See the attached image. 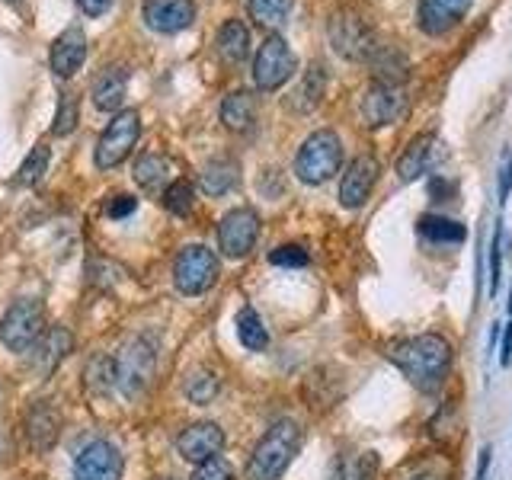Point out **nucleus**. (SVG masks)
Instances as JSON below:
<instances>
[{"instance_id":"f3484780","label":"nucleus","mask_w":512,"mask_h":480,"mask_svg":"<svg viewBox=\"0 0 512 480\" xmlns=\"http://www.w3.org/2000/svg\"><path fill=\"white\" fill-rule=\"evenodd\" d=\"M84 58H87V36L80 26L64 29L61 36L52 42V55H48L52 71L58 77H74L80 71V64H84Z\"/></svg>"},{"instance_id":"aec40b11","label":"nucleus","mask_w":512,"mask_h":480,"mask_svg":"<svg viewBox=\"0 0 512 480\" xmlns=\"http://www.w3.org/2000/svg\"><path fill=\"white\" fill-rule=\"evenodd\" d=\"M125 93H128V71L125 68H106V71H100V77H96L93 87H90L93 106L100 109V112H119Z\"/></svg>"},{"instance_id":"79ce46f5","label":"nucleus","mask_w":512,"mask_h":480,"mask_svg":"<svg viewBox=\"0 0 512 480\" xmlns=\"http://www.w3.org/2000/svg\"><path fill=\"white\" fill-rule=\"evenodd\" d=\"M512 362V324L506 327V336H503V352H500V365H509Z\"/></svg>"},{"instance_id":"c03bdc74","label":"nucleus","mask_w":512,"mask_h":480,"mask_svg":"<svg viewBox=\"0 0 512 480\" xmlns=\"http://www.w3.org/2000/svg\"><path fill=\"white\" fill-rule=\"evenodd\" d=\"M410 480H445L442 474H436V471H423V474H413Z\"/></svg>"},{"instance_id":"dca6fc26","label":"nucleus","mask_w":512,"mask_h":480,"mask_svg":"<svg viewBox=\"0 0 512 480\" xmlns=\"http://www.w3.org/2000/svg\"><path fill=\"white\" fill-rule=\"evenodd\" d=\"M61 436V410L52 400H36L26 413V442L36 455L52 452Z\"/></svg>"},{"instance_id":"a18cd8bd","label":"nucleus","mask_w":512,"mask_h":480,"mask_svg":"<svg viewBox=\"0 0 512 480\" xmlns=\"http://www.w3.org/2000/svg\"><path fill=\"white\" fill-rule=\"evenodd\" d=\"M509 314H512V295H509Z\"/></svg>"},{"instance_id":"a878e982","label":"nucleus","mask_w":512,"mask_h":480,"mask_svg":"<svg viewBox=\"0 0 512 480\" xmlns=\"http://www.w3.org/2000/svg\"><path fill=\"white\" fill-rule=\"evenodd\" d=\"M170 170L173 164L164 157V154H144L135 160V183L144 189V192H160L170 186Z\"/></svg>"},{"instance_id":"72a5a7b5","label":"nucleus","mask_w":512,"mask_h":480,"mask_svg":"<svg viewBox=\"0 0 512 480\" xmlns=\"http://www.w3.org/2000/svg\"><path fill=\"white\" fill-rule=\"evenodd\" d=\"M375 474H378L375 452H359L343 461V480H375Z\"/></svg>"},{"instance_id":"9d476101","label":"nucleus","mask_w":512,"mask_h":480,"mask_svg":"<svg viewBox=\"0 0 512 480\" xmlns=\"http://www.w3.org/2000/svg\"><path fill=\"white\" fill-rule=\"evenodd\" d=\"M330 42L333 48L340 52L343 58H352V61H368L378 55V39L375 32L368 29L359 16L352 13H336L330 20Z\"/></svg>"},{"instance_id":"2f4dec72","label":"nucleus","mask_w":512,"mask_h":480,"mask_svg":"<svg viewBox=\"0 0 512 480\" xmlns=\"http://www.w3.org/2000/svg\"><path fill=\"white\" fill-rule=\"evenodd\" d=\"M87 388L90 394H109V391H116V365H112L109 356H93L87 362Z\"/></svg>"},{"instance_id":"c756f323","label":"nucleus","mask_w":512,"mask_h":480,"mask_svg":"<svg viewBox=\"0 0 512 480\" xmlns=\"http://www.w3.org/2000/svg\"><path fill=\"white\" fill-rule=\"evenodd\" d=\"M48 160H52V148H48L45 141H39L36 148L29 151V157L20 164V170H16L13 186H20V189L36 186V183L42 180V176H45V170H48Z\"/></svg>"},{"instance_id":"c85d7f7f","label":"nucleus","mask_w":512,"mask_h":480,"mask_svg":"<svg viewBox=\"0 0 512 480\" xmlns=\"http://www.w3.org/2000/svg\"><path fill=\"white\" fill-rule=\"evenodd\" d=\"M420 234L432 244H461L468 231H464V224L452 221V218H442V215H423L420 218Z\"/></svg>"},{"instance_id":"6ab92c4d","label":"nucleus","mask_w":512,"mask_h":480,"mask_svg":"<svg viewBox=\"0 0 512 480\" xmlns=\"http://www.w3.org/2000/svg\"><path fill=\"white\" fill-rule=\"evenodd\" d=\"M32 349H36V372L45 378V375H52L61 365V359L74 349V336L68 327H45V333L39 336V343Z\"/></svg>"},{"instance_id":"a211bd4d","label":"nucleus","mask_w":512,"mask_h":480,"mask_svg":"<svg viewBox=\"0 0 512 480\" xmlns=\"http://www.w3.org/2000/svg\"><path fill=\"white\" fill-rule=\"evenodd\" d=\"M471 0H420V26L429 36H442L464 20Z\"/></svg>"},{"instance_id":"b1692460","label":"nucleus","mask_w":512,"mask_h":480,"mask_svg":"<svg viewBox=\"0 0 512 480\" xmlns=\"http://www.w3.org/2000/svg\"><path fill=\"white\" fill-rule=\"evenodd\" d=\"M221 122H224V128H231V132H247V128L256 122V96L247 90H237L231 96H224Z\"/></svg>"},{"instance_id":"a19ab883","label":"nucleus","mask_w":512,"mask_h":480,"mask_svg":"<svg viewBox=\"0 0 512 480\" xmlns=\"http://www.w3.org/2000/svg\"><path fill=\"white\" fill-rule=\"evenodd\" d=\"M112 0H77V7L84 10L87 16H103L109 10Z\"/></svg>"},{"instance_id":"4c0bfd02","label":"nucleus","mask_w":512,"mask_h":480,"mask_svg":"<svg viewBox=\"0 0 512 480\" xmlns=\"http://www.w3.org/2000/svg\"><path fill=\"white\" fill-rule=\"evenodd\" d=\"M503 224H496L493 228V244H490V295H496V288H500V263H503Z\"/></svg>"},{"instance_id":"1a4fd4ad","label":"nucleus","mask_w":512,"mask_h":480,"mask_svg":"<svg viewBox=\"0 0 512 480\" xmlns=\"http://www.w3.org/2000/svg\"><path fill=\"white\" fill-rule=\"evenodd\" d=\"M260 240V215L253 208H231L218 221V247L228 260H244Z\"/></svg>"},{"instance_id":"f704fd0d","label":"nucleus","mask_w":512,"mask_h":480,"mask_svg":"<svg viewBox=\"0 0 512 480\" xmlns=\"http://www.w3.org/2000/svg\"><path fill=\"white\" fill-rule=\"evenodd\" d=\"M74 128H77V96H74V93H61L52 132H55L58 138H64V135H71Z\"/></svg>"},{"instance_id":"58836bf2","label":"nucleus","mask_w":512,"mask_h":480,"mask_svg":"<svg viewBox=\"0 0 512 480\" xmlns=\"http://www.w3.org/2000/svg\"><path fill=\"white\" fill-rule=\"evenodd\" d=\"M135 208H138V199H132V196H112L109 199V205H106V215L109 218H128V215H135Z\"/></svg>"},{"instance_id":"0eeeda50","label":"nucleus","mask_w":512,"mask_h":480,"mask_svg":"<svg viewBox=\"0 0 512 480\" xmlns=\"http://www.w3.org/2000/svg\"><path fill=\"white\" fill-rule=\"evenodd\" d=\"M45 333V308L36 298L13 301L7 314L0 317V343L10 352H29Z\"/></svg>"},{"instance_id":"f03ea898","label":"nucleus","mask_w":512,"mask_h":480,"mask_svg":"<svg viewBox=\"0 0 512 480\" xmlns=\"http://www.w3.org/2000/svg\"><path fill=\"white\" fill-rule=\"evenodd\" d=\"M298 448H301V426L295 420H276L253 448V455L247 461V480H282L288 464L295 461Z\"/></svg>"},{"instance_id":"37998d69","label":"nucleus","mask_w":512,"mask_h":480,"mask_svg":"<svg viewBox=\"0 0 512 480\" xmlns=\"http://www.w3.org/2000/svg\"><path fill=\"white\" fill-rule=\"evenodd\" d=\"M487 468H490V448L480 452V461H477V477L474 480H487Z\"/></svg>"},{"instance_id":"c9c22d12","label":"nucleus","mask_w":512,"mask_h":480,"mask_svg":"<svg viewBox=\"0 0 512 480\" xmlns=\"http://www.w3.org/2000/svg\"><path fill=\"white\" fill-rule=\"evenodd\" d=\"M269 263L272 266H285V269H298V266H308L311 256L301 244H282V247H276L269 253Z\"/></svg>"},{"instance_id":"2eb2a0df","label":"nucleus","mask_w":512,"mask_h":480,"mask_svg":"<svg viewBox=\"0 0 512 480\" xmlns=\"http://www.w3.org/2000/svg\"><path fill=\"white\" fill-rule=\"evenodd\" d=\"M378 173H381V164L372 154H362V157L352 160L343 173V180H340V205L343 208H362L368 202V196H372L375 183H378Z\"/></svg>"},{"instance_id":"7ed1b4c3","label":"nucleus","mask_w":512,"mask_h":480,"mask_svg":"<svg viewBox=\"0 0 512 480\" xmlns=\"http://www.w3.org/2000/svg\"><path fill=\"white\" fill-rule=\"evenodd\" d=\"M343 167V141L330 128H317L314 135L304 138L295 154V176L308 186H324L333 180V173Z\"/></svg>"},{"instance_id":"7c9ffc66","label":"nucleus","mask_w":512,"mask_h":480,"mask_svg":"<svg viewBox=\"0 0 512 480\" xmlns=\"http://www.w3.org/2000/svg\"><path fill=\"white\" fill-rule=\"evenodd\" d=\"M237 340L250 352H263L269 346V333L263 327L260 314H256V308H244L237 314Z\"/></svg>"},{"instance_id":"ddd939ff","label":"nucleus","mask_w":512,"mask_h":480,"mask_svg":"<svg viewBox=\"0 0 512 480\" xmlns=\"http://www.w3.org/2000/svg\"><path fill=\"white\" fill-rule=\"evenodd\" d=\"M224 442H228L224 429L218 423L202 420V423L186 426L180 436H176V455L189 464H202V461L218 458L224 452Z\"/></svg>"},{"instance_id":"f257e3e1","label":"nucleus","mask_w":512,"mask_h":480,"mask_svg":"<svg viewBox=\"0 0 512 480\" xmlns=\"http://www.w3.org/2000/svg\"><path fill=\"white\" fill-rule=\"evenodd\" d=\"M384 356L423 394H436L445 384L448 372H452V346L439 333H420L410 336V340H397L388 346Z\"/></svg>"},{"instance_id":"5701e85b","label":"nucleus","mask_w":512,"mask_h":480,"mask_svg":"<svg viewBox=\"0 0 512 480\" xmlns=\"http://www.w3.org/2000/svg\"><path fill=\"white\" fill-rule=\"evenodd\" d=\"M324 90H327V68L314 61L311 68L301 74L292 96H288V109H292V112H311L320 103Z\"/></svg>"},{"instance_id":"49530a36","label":"nucleus","mask_w":512,"mask_h":480,"mask_svg":"<svg viewBox=\"0 0 512 480\" xmlns=\"http://www.w3.org/2000/svg\"><path fill=\"white\" fill-rule=\"evenodd\" d=\"M164 480H173V477H164Z\"/></svg>"},{"instance_id":"423d86ee","label":"nucleus","mask_w":512,"mask_h":480,"mask_svg":"<svg viewBox=\"0 0 512 480\" xmlns=\"http://www.w3.org/2000/svg\"><path fill=\"white\" fill-rule=\"evenodd\" d=\"M141 135V112L138 109H119L116 116L109 119V125L103 128L100 141H96L93 160L100 170H116L119 164H125L128 154L138 144Z\"/></svg>"},{"instance_id":"ea45409f","label":"nucleus","mask_w":512,"mask_h":480,"mask_svg":"<svg viewBox=\"0 0 512 480\" xmlns=\"http://www.w3.org/2000/svg\"><path fill=\"white\" fill-rule=\"evenodd\" d=\"M509 192H512V148H506L500 157V202L509 199Z\"/></svg>"},{"instance_id":"bb28decb","label":"nucleus","mask_w":512,"mask_h":480,"mask_svg":"<svg viewBox=\"0 0 512 480\" xmlns=\"http://www.w3.org/2000/svg\"><path fill=\"white\" fill-rule=\"evenodd\" d=\"M218 391H221V381H218V375L212 372V368H196V372H192L186 378V384H183L186 400H189V404H196V407H208L218 397Z\"/></svg>"},{"instance_id":"39448f33","label":"nucleus","mask_w":512,"mask_h":480,"mask_svg":"<svg viewBox=\"0 0 512 480\" xmlns=\"http://www.w3.org/2000/svg\"><path fill=\"white\" fill-rule=\"evenodd\" d=\"M218 272H221V260L215 250H208L205 244H189L176 253V263H173V285L180 295H205L208 288L218 282Z\"/></svg>"},{"instance_id":"4468645a","label":"nucleus","mask_w":512,"mask_h":480,"mask_svg":"<svg viewBox=\"0 0 512 480\" xmlns=\"http://www.w3.org/2000/svg\"><path fill=\"white\" fill-rule=\"evenodd\" d=\"M196 20V0H144V26L160 36H176Z\"/></svg>"},{"instance_id":"4be33fe9","label":"nucleus","mask_w":512,"mask_h":480,"mask_svg":"<svg viewBox=\"0 0 512 480\" xmlns=\"http://www.w3.org/2000/svg\"><path fill=\"white\" fill-rule=\"evenodd\" d=\"M432 148H436V138H432L429 132L426 135H416L404 154L397 157V176L404 183H413V180H420V176L429 170V160H432Z\"/></svg>"},{"instance_id":"6e6552de","label":"nucleus","mask_w":512,"mask_h":480,"mask_svg":"<svg viewBox=\"0 0 512 480\" xmlns=\"http://www.w3.org/2000/svg\"><path fill=\"white\" fill-rule=\"evenodd\" d=\"M295 71H298V58L282 36H269L253 58L256 90H266V93L279 90L282 84H288V80L295 77Z\"/></svg>"},{"instance_id":"f8f14e48","label":"nucleus","mask_w":512,"mask_h":480,"mask_svg":"<svg viewBox=\"0 0 512 480\" xmlns=\"http://www.w3.org/2000/svg\"><path fill=\"white\" fill-rule=\"evenodd\" d=\"M407 112V93L400 84H388V80H375L362 96V116L372 128L394 125Z\"/></svg>"},{"instance_id":"473e14b6","label":"nucleus","mask_w":512,"mask_h":480,"mask_svg":"<svg viewBox=\"0 0 512 480\" xmlns=\"http://www.w3.org/2000/svg\"><path fill=\"white\" fill-rule=\"evenodd\" d=\"M164 205H167L170 215L186 218L192 208H196V186H192L189 180H173L164 189Z\"/></svg>"},{"instance_id":"393cba45","label":"nucleus","mask_w":512,"mask_h":480,"mask_svg":"<svg viewBox=\"0 0 512 480\" xmlns=\"http://www.w3.org/2000/svg\"><path fill=\"white\" fill-rule=\"evenodd\" d=\"M215 42H218V55L228 64L244 61L247 52H250V26L244 20H228L218 29Z\"/></svg>"},{"instance_id":"cd10ccee","label":"nucleus","mask_w":512,"mask_h":480,"mask_svg":"<svg viewBox=\"0 0 512 480\" xmlns=\"http://www.w3.org/2000/svg\"><path fill=\"white\" fill-rule=\"evenodd\" d=\"M292 7H295V0H247L250 20L263 29H279L288 20Z\"/></svg>"},{"instance_id":"9b49d317","label":"nucleus","mask_w":512,"mask_h":480,"mask_svg":"<svg viewBox=\"0 0 512 480\" xmlns=\"http://www.w3.org/2000/svg\"><path fill=\"white\" fill-rule=\"evenodd\" d=\"M125 461L109 439H93L74 458V480H122Z\"/></svg>"},{"instance_id":"412c9836","label":"nucleus","mask_w":512,"mask_h":480,"mask_svg":"<svg viewBox=\"0 0 512 480\" xmlns=\"http://www.w3.org/2000/svg\"><path fill=\"white\" fill-rule=\"evenodd\" d=\"M240 180V164L234 157H212L199 173V186L205 196H228Z\"/></svg>"},{"instance_id":"20e7f679","label":"nucleus","mask_w":512,"mask_h":480,"mask_svg":"<svg viewBox=\"0 0 512 480\" xmlns=\"http://www.w3.org/2000/svg\"><path fill=\"white\" fill-rule=\"evenodd\" d=\"M112 365H116V388L125 397H138L148 391V384L157 375V346L148 336H132L112 359Z\"/></svg>"},{"instance_id":"e433bc0d","label":"nucleus","mask_w":512,"mask_h":480,"mask_svg":"<svg viewBox=\"0 0 512 480\" xmlns=\"http://www.w3.org/2000/svg\"><path fill=\"white\" fill-rule=\"evenodd\" d=\"M189 480H237L234 468L224 458H212V461H202V464H192V474Z\"/></svg>"}]
</instances>
